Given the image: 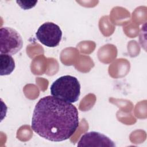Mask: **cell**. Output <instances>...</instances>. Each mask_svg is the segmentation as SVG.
<instances>
[{"instance_id":"cell-5","label":"cell","mask_w":147,"mask_h":147,"mask_svg":"<svg viewBox=\"0 0 147 147\" xmlns=\"http://www.w3.org/2000/svg\"><path fill=\"white\" fill-rule=\"evenodd\" d=\"M78 146H115V144L107 136L97 132L84 133L80 138Z\"/></svg>"},{"instance_id":"cell-6","label":"cell","mask_w":147,"mask_h":147,"mask_svg":"<svg viewBox=\"0 0 147 147\" xmlns=\"http://www.w3.org/2000/svg\"><path fill=\"white\" fill-rule=\"evenodd\" d=\"M15 61L11 55L1 54L0 55V75H9L14 70Z\"/></svg>"},{"instance_id":"cell-2","label":"cell","mask_w":147,"mask_h":147,"mask_svg":"<svg viewBox=\"0 0 147 147\" xmlns=\"http://www.w3.org/2000/svg\"><path fill=\"white\" fill-rule=\"evenodd\" d=\"M52 96L64 102H77L80 95V84L76 78L64 75L53 82L50 87Z\"/></svg>"},{"instance_id":"cell-3","label":"cell","mask_w":147,"mask_h":147,"mask_svg":"<svg viewBox=\"0 0 147 147\" xmlns=\"http://www.w3.org/2000/svg\"><path fill=\"white\" fill-rule=\"evenodd\" d=\"M1 54L13 55L18 52L23 47V40L20 33L10 27L0 29Z\"/></svg>"},{"instance_id":"cell-7","label":"cell","mask_w":147,"mask_h":147,"mask_svg":"<svg viewBox=\"0 0 147 147\" xmlns=\"http://www.w3.org/2000/svg\"><path fill=\"white\" fill-rule=\"evenodd\" d=\"M37 1H17V4L24 10H28L34 7L37 3Z\"/></svg>"},{"instance_id":"cell-4","label":"cell","mask_w":147,"mask_h":147,"mask_svg":"<svg viewBox=\"0 0 147 147\" xmlns=\"http://www.w3.org/2000/svg\"><path fill=\"white\" fill-rule=\"evenodd\" d=\"M36 36L41 44L48 47L53 48L60 44L62 38V31L57 24L47 22L38 28Z\"/></svg>"},{"instance_id":"cell-1","label":"cell","mask_w":147,"mask_h":147,"mask_svg":"<svg viewBox=\"0 0 147 147\" xmlns=\"http://www.w3.org/2000/svg\"><path fill=\"white\" fill-rule=\"evenodd\" d=\"M79 124L77 108L72 104L46 96L36 105L31 127L40 137L53 142L69 139Z\"/></svg>"}]
</instances>
